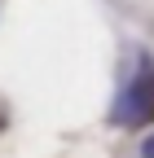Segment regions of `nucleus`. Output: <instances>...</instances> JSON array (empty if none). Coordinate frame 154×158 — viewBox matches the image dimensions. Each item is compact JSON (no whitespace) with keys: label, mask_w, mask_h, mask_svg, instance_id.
<instances>
[{"label":"nucleus","mask_w":154,"mask_h":158,"mask_svg":"<svg viewBox=\"0 0 154 158\" xmlns=\"http://www.w3.org/2000/svg\"><path fill=\"white\" fill-rule=\"evenodd\" d=\"M110 123H119V127L154 123V57H150V53L137 57V75H132L128 84H123V92L114 97Z\"/></svg>","instance_id":"obj_1"},{"label":"nucleus","mask_w":154,"mask_h":158,"mask_svg":"<svg viewBox=\"0 0 154 158\" xmlns=\"http://www.w3.org/2000/svg\"><path fill=\"white\" fill-rule=\"evenodd\" d=\"M141 158H154V132L145 136V145H141Z\"/></svg>","instance_id":"obj_2"},{"label":"nucleus","mask_w":154,"mask_h":158,"mask_svg":"<svg viewBox=\"0 0 154 158\" xmlns=\"http://www.w3.org/2000/svg\"><path fill=\"white\" fill-rule=\"evenodd\" d=\"M0 132H5V114H0Z\"/></svg>","instance_id":"obj_3"}]
</instances>
